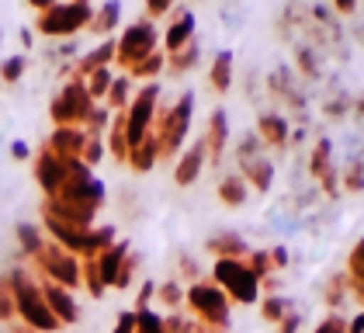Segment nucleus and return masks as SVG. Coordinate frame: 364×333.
Returning a JSON list of instances; mask_svg holds the SVG:
<instances>
[{
  "instance_id": "7ed1b4c3",
  "label": "nucleus",
  "mask_w": 364,
  "mask_h": 333,
  "mask_svg": "<svg viewBox=\"0 0 364 333\" xmlns=\"http://www.w3.org/2000/svg\"><path fill=\"white\" fill-rule=\"evenodd\" d=\"M212 285H219V292H223L229 302L253 305L260 299V281L253 278V271L243 260H215Z\"/></svg>"
},
{
  "instance_id": "2eb2a0df",
  "label": "nucleus",
  "mask_w": 364,
  "mask_h": 333,
  "mask_svg": "<svg viewBox=\"0 0 364 333\" xmlns=\"http://www.w3.org/2000/svg\"><path fill=\"white\" fill-rule=\"evenodd\" d=\"M267 87H271V97H274V101H281V105H288V111H295L299 118L306 115V97L299 94V87L291 83V73H288L284 66L271 73V80H267Z\"/></svg>"
},
{
  "instance_id": "ea45409f",
  "label": "nucleus",
  "mask_w": 364,
  "mask_h": 333,
  "mask_svg": "<svg viewBox=\"0 0 364 333\" xmlns=\"http://www.w3.org/2000/svg\"><path fill=\"white\" fill-rule=\"evenodd\" d=\"M142 7H146V21H156V18H167L170 11H173V4H170V0H146Z\"/></svg>"
},
{
  "instance_id": "9d476101",
  "label": "nucleus",
  "mask_w": 364,
  "mask_h": 333,
  "mask_svg": "<svg viewBox=\"0 0 364 333\" xmlns=\"http://www.w3.org/2000/svg\"><path fill=\"white\" fill-rule=\"evenodd\" d=\"M195 11L191 7H177V11H170V25L167 31H164V49L167 53L164 56H173V53H181V49H188L191 42H195Z\"/></svg>"
},
{
  "instance_id": "6ab92c4d",
  "label": "nucleus",
  "mask_w": 364,
  "mask_h": 333,
  "mask_svg": "<svg viewBox=\"0 0 364 333\" xmlns=\"http://www.w3.org/2000/svg\"><path fill=\"white\" fill-rule=\"evenodd\" d=\"M42 299H46V305H49V312L56 316V323H59V319H66V323H77V319H80V309H77V302H73V299H70L63 288H56V285H49Z\"/></svg>"
},
{
  "instance_id": "9b49d317",
  "label": "nucleus",
  "mask_w": 364,
  "mask_h": 333,
  "mask_svg": "<svg viewBox=\"0 0 364 333\" xmlns=\"http://www.w3.org/2000/svg\"><path fill=\"white\" fill-rule=\"evenodd\" d=\"M205 164H208V153H205V142H201V136L173 160V184L177 188H191L198 177L205 174Z\"/></svg>"
},
{
  "instance_id": "dca6fc26",
  "label": "nucleus",
  "mask_w": 364,
  "mask_h": 333,
  "mask_svg": "<svg viewBox=\"0 0 364 333\" xmlns=\"http://www.w3.org/2000/svg\"><path fill=\"white\" fill-rule=\"evenodd\" d=\"M347 285H350V299H358L364 309V236L354 243L350 257H347Z\"/></svg>"
},
{
  "instance_id": "473e14b6",
  "label": "nucleus",
  "mask_w": 364,
  "mask_h": 333,
  "mask_svg": "<svg viewBox=\"0 0 364 333\" xmlns=\"http://www.w3.org/2000/svg\"><path fill=\"white\" fill-rule=\"evenodd\" d=\"M299 70L306 73L309 80L319 77V53H316L312 46H299Z\"/></svg>"
},
{
  "instance_id": "a19ab883",
  "label": "nucleus",
  "mask_w": 364,
  "mask_h": 333,
  "mask_svg": "<svg viewBox=\"0 0 364 333\" xmlns=\"http://www.w3.org/2000/svg\"><path fill=\"white\" fill-rule=\"evenodd\" d=\"M87 125H90V132H94V136H101V132L108 129V111H105V108L90 111V115H87Z\"/></svg>"
},
{
  "instance_id": "7c9ffc66",
  "label": "nucleus",
  "mask_w": 364,
  "mask_h": 333,
  "mask_svg": "<svg viewBox=\"0 0 364 333\" xmlns=\"http://www.w3.org/2000/svg\"><path fill=\"white\" fill-rule=\"evenodd\" d=\"M80 278L87 281V288L94 295H105V281H101V271H97V257H87L84 264H80Z\"/></svg>"
},
{
  "instance_id": "6e6552de",
  "label": "nucleus",
  "mask_w": 364,
  "mask_h": 333,
  "mask_svg": "<svg viewBox=\"0 0 364 333\" xmlns=\"http://www.w3.org/2000/svg\"><path fill=\"white\" fill-rule=\"evenodd\" d=\"M14 292H18V309L25 312V319H28L31 327H38V330H53L56 327V316L49 312V305H46L42 292L35 285H28L25 278H18Z\"/></svg>"
},
{
  "instance_id": "1a4fd4ad",
  "label": "nucleus",
  "mask_w": 364,
  "mask_h": 333,
  "mask_svg": "<svg viewBox=\"0 0 364 333\" xmlns=\"http://www.w3.org/2000/svg\"><path fill=\"white\" fill-rule=\"evenodd\" d=\"M53 115H56L59 125H66V129H73L77 122H87V115H90V94H87L84 83H70L63 90V97L53 105Z\"/></svg>"
},
{
  "instance_id": "09e8293b",
  "label": "nucleus",
  "mask_w": 364,
  "mask_h": 333,
  "mask_svg": "<svg viewBox=\"0 0 364 333\" xmlns=\"http://www.w3.org/2000/svg\"><path fill=\"white\" fill-rule=\"evenodd\" d=\"M347 333H364V309H361V316L347 319Z\"/></svg>"
},
{
  "instance_id": "e433bc0d",
  "label": "nucleus",
  "mask_w": 364,
  "mask_h": 333,
  "mask_svg": "<svg viewBox=\"0 0 364 333\" xmlns=\"http://www.w3.org/2000/svg\"><path fill=\"white\" fill-rule=\"evenodd\" d=\"M195 319H188L184 312H170V316H164V330L167 333H195Z\"/></svg>"
},
{
  "instance_id": "423d86ee",
  "label": "nucleus",
  "mask_w": 364,
  "mask_h": 333,
  "mask_svg": "<svg viewBox=\"0 0 364 333\" xmlns=\"http://www.w3.org/2000/svg\"><path fill=\"white\" fill-rule=\"evenodd\" d=\"M309 174H312V181H319V188L330 194V198L340 194V170L333 166V142H330V139H319V142L312 146Z\"/></svg>"
},
{
  "instance_id": "39448f33",
  "label": "nucleus",
  "mask_w": 364,
  "mask_h": 333,
  "mask_svg": "<svg viewBox=\"0 0 364 333\" xmlns=\"http://www.w3.org/2000/svg\"><path fill=\"white\" fill-rule=\"evenodd\" d=\"M156 105H160V83H146L139 94L129 101V108H125V142H129V149L139 146L142 139L153 132Z\"/></svg>"
},
{
  "instance_id": "aec40b11",
  "label": "nucleus",
  "mask_w": 364,
  "mask_h": 333,
  "mask_svg": "<svg viewBox=\"0 0 364 333\" xmlns=\"http://www.w3.org/2000/svg\"><path fill=\"white\" fill-rule=\"evenodd\" d=\"M247 181L240 177V174H225L223 181H219V201H223L225 208H240V205H247Z\"/></svg>"
},
{
  "instance_id": "79ce46f5",
  "label": "nucleus",
  "mask_w": 364,
  "mask_h": 333,
  "mask_svg": "<svg viewBox=\"0 0 364 333\" xmlns=\"http://www.w3.org/2000/svg\"><path fill=\"white\" fill-rule=\"evenodd\" d=\"M153 299H156V285H153V281H146V285H142V292H139V299H136V309H132V312L149 309V302H153Z\"/></svg>"
},
{
  "instance_id": "a211bd4d",
  "label": "nucleus",
  "mask_w": 364,
  "mask_h": 333,
  "mask_svg": "<svg viewBox=\"0 0 364 333\" xmlns=\"http://www.w3.org/2000/svg\"><path fill=\"white\" fill-rule=\"evenodd\" d=\"M156 160H160V146H156V136L149 132L139 146H132V149H129V160H125V164H132L136 174H149V170L156 166Z\"/></svg>"
},
{
  "instance_id": "58836bf2",
  "label": "nucleus",
  "mask_w": 364,
  "mask_h": 333,
  "mask_svg": "<svg viewBox=\"0 0 364 333\" xmlns=\"http://www.w3.org/2000/svg\"><path fill=\"white\" fill-rule=\"evenodd\" d=\"M312 333H347V316L343 312H330Z\"/></svg>"
},
{
  "instance_id": "2f4dec72",
  "label": "nucleus",
  "mask_w": 364,
  "mask_h": 333,
  "mask_svg": "<svg viewBox=\"0 0 364 333\" xmlns=\"http://www.w3.org/2000/svg\"><path fill=\"white\" fill-rule=\"evenodd\" d=\"M340 188L343 191H364V164H350L343 174H340Z\"/></svg>"
},
{
  "instance_id": "bb28decb",
  "label": "nucleus",
  "mask_w": 364,
  "mask_h": 333,
  "mask_svg": "<svg viewBox=\"0 0 364 333\" xmlns=\"http://www.w3.org/2000/svg\"><path fill=\"white\" fill-rule=\"evenodd\" d=\"M129 90H132V80H129V77H114L112 87H108V94H105V97H108V108L112 111L129 108V101H132V94H129Z\"/></svg>"
},
{
  "instance_id": "0eeeda50",
  "label": "nucleus",
  "mask_w": 364,
  "mask_h": 333,
  "mask_svg": "<svg viewBox=\"0 0 364 333\" xmlns=\"http://www.w3.org/2000/svg\"><path fill=\"white\" fill-rule=\"evenodd\" d=\"M90 18H94V11H90V4H66V7H49V14L42 18V31H49V35H70V31H77V28L90 25Z\"/></svg>"
},
{
  "instance_id": "c9c22d12",
  "label": "nucleus",
  "mask_w": 364,
  "mask_h": 333,
  "mask_svg": "<svg viewBox=\"0 0 364 333\" xmlns=\"http://www.w3.org/2000/svg\"><path fill=\"white\" fill-rule=\"evenodd\" d=\"M136 268H139V257H136V253H125V260H122V268H118V275H114L112 288H129V285H132V275H136Z\"/></svg>"
},
{
  "instance_id": "b1692460",
  "label": "nucleus",
  "mask_w": 364,
  "mask_h": 333,
  "mask_svg": "<svg viewBox=\"0 0 364 333\" xmlns=\"http://www.w3.org/2000/svg\"><path fill=\"white\" fill-rule=\"evenodd\" d=\"M167 70V56L164 53H153V56H146L142 63H136L132 70H129V80L136 77V80H149V83H156V77Z\"/></svg>"
},
{
  "instance_id": "a878e982",
  "label": "nucleus",
  "mask_w": 364,
  "mask_h": 333,
  "mask_svg": "<svg viewBox=\"0 0 364 333\" xmlns=\"http://www.w3.org/2000/svg\"><path fill=\"white\" fill-rule=\"evenodd\" d=\"M288 312H291V302H288L284 295H264V299H260V316H264L267 323H274V327H278Z\"/></svg>"
},
{
  "instance_id": "20e7f679",
  "label": "nucleus",
  "mask_w": 364,
  "mask_h": 333,
  "mask_svg": "<svg viewBox=\"0 0 364 333\" xmlns=\"http://www.w3.org/2000/svg\"><path fill=\"white\" fill-rule=\"evenodd\" d=\"M160 53V31L153 21H132V25L125 28L118 38H114V63L118 66H125V70H132L136 63H142L146 56Z\"/></svg>"
},
{
  "instance_id": "f03ea898",
  "label": "nucleus",
  "mask_w": 364,
  "mask_h": 333,
  "mask_svg": "<svg viewBox=\"0 0 364 333\" xmlns=\"http://www.w3.org/2000/svg\"><path fill=\"white\" fill-rule=\"evenodd\" d=\"M184 299H188L191 312H195V323H201V327H212V330H223V333L229 330L232 312H229V299L219 292V285H212V281L198 278L195 285L184 292Z\"/></svg>"
},
{
  "instance_id": "de8ad7c7",
  "label": "nucleus",
  "mask_w": 364,
  "mask_h": 333,
  "mask_svg": "<svg viewBox=\"0 0 364 333\" xmlns=\"http://www.w3.org/2000/svg\"><path fill=\"white\" fill-rule=\"evenodd\" d=\"M267 257H271V268H288V250L284 247L267 250Z\"/></svg>"
},
{
  "instance_id": "393cba45",
  "label": "nucleus",
  "mask_w": 364,
  "mask_h": 333,
  "mask_svg": "<svg viewBox=\"0 0 364 333\" xmlns=\"http://www.w3.org/2000/svg\"><path fill=\"white\" fill-rule=\"evenodd\" d=\"M198 63V42H191L188 49H181V53L167 56V70L173 73V77H184V73H191Z\"/></svg>"
},
{
  "instance_id": "72a5a7b5",
  "label": "nucleus",
  "mask_w": 364,
  "mask_h": 333,
  "mask_svg": "<svg viewBox=\"0 0 364 333\" xmlns=\"http://www.w3.org/2000/svg\"><path fill=\"white\" fill-rule=\"evenodd\" d=\"M136 333H167L164 330V316L160 312H149V309L136 312Z\"/></svg>"
},
{
  "instance_id": "f704fd0d",
  "label": "nucleus",
  "mask_w": 364,
  "mask_h": 333,
  "mask_svg": "<svg viewBox=\"0 0 364 333\" xmlns=\"http://www.w3.org/2000/svg\"><path fill=\"white\" fill-rule=\"evenodd\" d=\"M112 73H108V70H94V73H90V80H87V94H90V101H94V97H105V94H108V87H112Z\"/></svg>"
},
{
  "instance_id": "c85d7f7f",
  "label": "nucleus",
  "mask_w": 364,
  "mask_h": 333,
  "mask_svg": "<svg viewBox=\"0 0 364 333\" xmlns=\"http://www.w3.org/2000/svg\"><path fill=\"white\" fill-rule=\"evenodd\" d=\"M156 299L167 305L170 312H177L181 302H184V288H181V281H164V285H156Z\"/></svg>"
},
{
  "instance_id": "f8f14e48",
  "label": "nucleus",
  "mask_w": 364,
  "mask_h": 333,
  "mask_svg": "<svg viewBox=\"0 0 364 333\" xmlns=\"http://www.w3.org/2000/svg\"><path fill=\"white\" fill-rule=\"evenodd\" d=\"M205 250H208L215 260H243V257L250 253V243H247L240 233H232V229H219V233H212V236L205 240Z\"/></svg>"
},
{
  "instance_id": "4468645a",
  "label": "nucleus",
  "mask_w": 364,
  "mask_h": 333,
  "mask_svg": "<svg viewBox=\"0 0 364 333\" xmlns=\"http://www.w3.org/2000/svg\"><path fill=\"white\" fill-rule=\"evenodd\" d=\"M253 136L260 139V146H271V149H288V118H281L278 111H264V115L257 118Z\"/></svg>"
},
{
  "instance_id": "412c9836",
  "label": "nucleus",
  "mask_w": 364,
  "mask_h": 333,
  "mask_svg": "<svg viewBox=\"0 0 364 333\" xmlns=\"http://www.w3.org/2000/svg\"><path fill=\"white\" fill-rule=\"evenodd\" d=\"M46 268L53 271V278H56L59 285H77L80 281V264L70 257V253H53V257H46Z\"/></svg>"
},
{
  "instance_id": "5701e85b",
  "label": "nucleus",
  "mask_w": 364,
  "mask_h": 333,
  "mask_svg": "<svg viewBox=\"0 0 364 333\" xmlns=\"http://www.w3.org/2000/svg\"><path fill=\"white\" fill-rule=\"evenodd\" d=\"M53 146H56V157L63 160H73L77 153H84V146H87V139L80 129H59L56 136H53Z\"/></svg>"
},
{
  "instance_id": "49530a36",
  "label": "nucleus",
  "mask_w": 364,
  "mask_h": 333,
  "mask_svg": "<svg viewBox=\"0 0 364 333\" xmlns=\"http://www.w3.org/2000/svg\"><path fill=\"white\" fill-rule=\"evenodd\" d=\"M177 260H181V271H184V278H191V285H195V281H198V264L188 257V253H181Z\"/></svg>"
},
{
  "instance_id": "c756f323",
  "label": "nucleus",
  "mask_w": 364,
  "mask_h": 333,
  "mask_svg": "<svg viewBox=\"0 0 364 333\" xmlns=\"http://www.w3.org/2000/svg\"><path fill=\"white\" fill-rule=\"evenodd\" d=\"M118 18H122V7H118V4H105V7L97 11V18H90V28L105 35V31H112V28L118 25Z\"/></svg>"
},
{
  "instance_id": "ddd939ff",
  "label": "nucleus",
  "mask_w": 364,
  "mask_h": 333,
  "mask_svg": "<svg viewBox=\"0 0 364 333\" xmlns=\"http://www.w3.org/2000/svg\"><path fill=\"white\" fill-rule=\"evenodd\" d=\"M205 153H208V164H219L223 160V153L229 149V122H225V111L215 108L212 111V118H208V129H205Z\"/></svg>"
},
{
  "instance_id": "37998d69",
  "label": "nucleus",
  "mask_w": 364,
  "mask_h": 333,
  "mask_svg": "<svg viewBox=\"0 0 364 333\" xmlns=\"http://www.w3.org/2000/svg\"><path fill=\"white\" fill-rule=\"evenodd\" d=\"M299 327H302V312H295V309H291V312L278 323V333H299Z\"/></svg>"
},
{
  "instance_id": "a18cd8bd",
  "label": "nucleus",
  "mask_w": 364,
  "mask_h": 333,
  "mask_svg": "<svg viewBox=\"0 0 364 333\" xmlns=\"http://www.w3.org/2000/svg\"><path fill=\"white\" fill-rule=\"evenodd\" d=\"M112 333H136V312H122Z\"/></svg>"
},
{
  "instance_id": "4be33fe9",
  "label": "nucleus",
  "mask_w": 364,
  "mask_h": 333,
  "mask_svg": "<svg viewBox=\"0 0 364 333\" xmlns=\"http://www.w3.org/2000/svg\"><path fill=\"white\" fill-rule=\"evenodd\" d=\"M208 83L219 90V94H229L232 90V53L223 49V53L215 56V63H212V70H208Z\"/></svg>"
},
{
  "instance_id": "cd10ccee",
  "label": "nucleus",
  "mask_w": 364,
  "mask_h": 333,
  "mask_svg": "<svg viewBox=\"0 0 364 333\" xmlns=\"http://www.w3.org/2000/svg\"><path fill=\"white\" fill-rule=\"evenodd\" d=\"M347 295H350V285H347V275H343V271H336V275L330 278V281H326V305H330V309H340Z\"/></svg>"
},
{
  "instance_id": "f257e3e1",
  "label": "nucleus",
  "mask_w": 364,
  "mask_h": 333,
  "mask_svg": "<svg viewBox=\"0 0 364 333\" xmlns=\"http://www.w3.org/2000/svg\"><path fill=\"white\" fill-rule=\"evenodd\" d=\"M191 118H195V94H181L177 105H156L153 136L160 146V160L177 157V149L184 146V139L191 132Z\"/></svg>"
},
{
  "instance_id": "c03bdc74",
  "label": "nucleus",
  "mask_w": 364,
  "mask_h": 333,
  "mask_svg": "<svg viewBox=\"0 0 364 333\" xmlns=\"http://www.w3.org/2000/svg\"><path fill=\"white\" fill-rule=\"evenodd\" d=\"M330 7H333L336 18H350V14H358L361 4H358V0H336V4H330Z\"/></svg>"
},
{
  "instance_id": "f3484780",
  "label": "nucleus",
  "mask_w": 364,
  "mask_h": 333,
  "mask_svg": "<svg viewBox=\"0 0 364 333\" xmlns=\"http://www.w3.org/2000/svg\"><path fill=\"white\" fill-rule=\"evenodd\" d=\"M125 253H129V243H125V240H122V243H112V247L101 250V253H94V257H97V271H101L105 288H112L114 285V275H118V268H122Z\"/></svg>"
},
{
  "instance_id": "4c0bfd02",
  "label": "nucleus",
  "mask_w": 364,
  "mask_h": 333,
  "mask_svg": "<svg viewBox=\"0 0 364 333\" xmlns=\"http://www.w3.org/2000/svg\"><path fill=\"white\" fill-rule=\"evenodd\" d=\"M350 108H354V105H350V97L340 90L333 101H326V105H323V115H326V118H343V115H347Z\"/></svg>"
},
{
  "instance_id": "8fccbe9b",
  "label": "nucleus",
  "mask_w": 364,
  "mask_h": 333,
  "mask_svg": "<svg viewBox=\"0 0 364 333\" xmlns=\"http://www.w3.org/2000/svg\"><path fill=\"white\" fill-rule=\"evenodd\" d=\"M21 73V59H11L7 66H4V77H18Z\"/></svg>"
}]
</instances>
